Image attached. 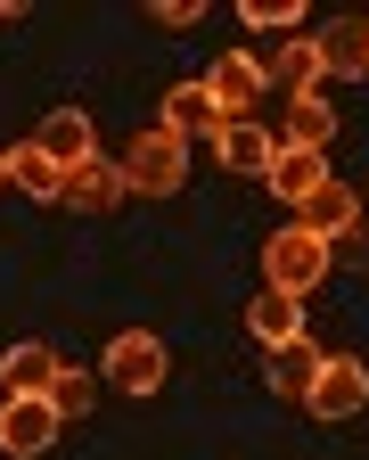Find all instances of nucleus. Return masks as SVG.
I'll use <instances>...</instances> for the list:
<instances>
[{
  "label": "nucleus",
  "instance_id": "f257e3e1",
  "mask_svg": "<svg viewBox=\"0 0 369 460\" xmlns=\"http://www.w3.org/2000/svg\"><path fill=\"white\" fill-rule=\"evenodd\" d=\"M337 263H329V239H312V230H271L263 239V288L271 296H312V288L329 279Z\"/></svg>",
  "mask_w": 369,
  "mask_h": 460
},
{
  "label": "nucleus",
  "instance_id": "f03ea898",
  "mask_svg": "<svg viewBox=\"0 0 369 460\" xmlns=\"http://www.w3.org/2000/svg\"><path fill=\"white\" fill-rule=\"evenodd\" d=\"M180 181H189V140H172V132H140L132 148H123V190H140V198H172Z\"/></svg>",
  "mask_w": 369,
  "mask_h": 460
},
{
  "label": "nucleus",
  "instance_id": "7ed1b4c3",
  "mask_svg": "<svg viewBox=\"0 0 369 460\" xmlns=\"http://www.w3.org/2000/svg\"><path fill=\"white\" fill-rule=\"evenodd\" d=\"M361 402H369V370L353 354H321L312 386H303V411H312V420H353Z\"/></svg>",
  "mask_w": 369,
  "mask_h": 460
},
{
  "label": "nucleus",
  "instance_id": "20e7f679",
  "mask_svg": "<svg viewBox=\"0 0 369 460\" xmlns=\"http://www.w3.org/2000/svg\"><path fill=\"white\" fill-rule=\"evenodd\" d=\"M57 428H66V420H57V402H49V394H9V402H0V452H9V460L49 452Z\"/></svg>",
  "mask_w": 369,
  "mask_h": 460
},
{
  "label": "nucleus",
  "instance_id": "39448f33",
  "mask_svg": "<svg viewBox=\"0 0 369 460\" xmlns=\"http://www.w3.org/2000/svg\"><path fill=\"white\" fill-rule=\"evenodd\" d=\"M206 99L222 107V124L255 115V99H263V58H255V49H230V58H214V75H206Z\"/></svg>",
  "mask_w": 369,
  "mask_h": 460
},
{
  "label": "nucleus",
  "instance_id": "423d86ee",
  "mask_svg": "<svg viewBox=\"0 0 369 460\" xmlns=\"http://www.w3.org/2000/svg\"><path fill=\"white\" fill-rule=\"evenodd\" d=\"M99 370H107L123 394H156V386H164V345H156L148 329H123V337L107 345V362H99Z\"/></svg>",
  "mask_w": 369,
  "mask_h": 460
},
{
  "label": "nucleus",
  "instance_id": "0eeeda50",
  "mask_svg": "<svg viewBox=\"0 0 369 460\" xmlns=\"http://www.w3.org/2000/svg\"><path fill=\"white\" fill-rule=\"evenodd\" d=\"M353 222H361V190H345L337 172H329V181L295 206V230H312V239H345Z\"/></svg>",
  "mask_w": 369,
  "mask_h": 460
},
{
  "label": "nucleus",
  "instance_id": "6e6552de",
  "mask_svg": "<svg viewBox=\"0 0 369 460\" xmlns=\"http://www.w3.org/2000/svg\"><path fill=\"white\" fill-rule=\"evenodd\" d=\"M312 49H321V75H337V83H361L369 75V25L361 17H329Z\"/></svg>",
  "mask_w": 369,
  "mask_h": 460
},
{
  "label": "nucleus",
  "instance_id": "1a4fd4ad",
  "mask_svg": "<svg viewBox=\"0 0 369 460\" xmlns=\"http://www.w3.org/2000/svg\"><path fill=\"white\" fill-rule=\"evenodd\" d=\"M33 148H41L57 172L91 164V115H83V107H49V115H41V132H33Z\"/></svg>",
  "mask_w": 369,
  "mask_h": 460
},
{
  "label": "nucleus",
  "instance_id": "9d476101",
  "mask_svg": "<svg viewBox=\"0 0 369 460\" xmlns=\"http://www.w3.org/2000/svg\"><path fill=\"white\" fill-rule=\"evenodd\" d=\"M214 156H222V172H271L279 140L255 124V115H238V124H222V132H214Z\"/></svg>",
  "mask_w": 369,
  "mask_h": 460
},
{
  "label": "nucleus",
  "instance_id": "9b49d317",
  "mask_svg": "<svg viewBox=\"0 0 369 460\" xmlns=\"http://www.w3.org/2000/svg\"><path fill=\"white\" fill-rule=\"evenodd\" d=\"M132 190H123V164H107V156H91V164H75L66 172V206L75 214H107V206H123Z\"/></svg>",
  "mask_w": 369,
  "mask_h": 460
},
{
  "label": "nucleus",
  "instance_id": "f8f14e48",
  "mask_svg": "<svg viewBox=\"0 0 369 460\" xmlns=\"http://www.w3.org/2000/svg\"><path fill=\"white\" fill-rule=\"evenodd\" d=\"M263 83H279L287 99H312V91L329 83V75H321V49H312V41H279V49L263 58Z\"/></svg>",
  "mask_w": 369,
  "mask_h": 460
},
{
  "label": "nucleus",
  "instance_id": "ddd939ff",
  "mask_svg": "<svg viewBox=\"0 0 369 460\" xmlns=\"http://www.w3.org/2000/svg\"><path fill=\"white\" fill-rule=\"evenodd\" d=\"M156 132H172V140H189V132H222V107L206 99V83H172L164 91V124Z\"/></svg>",
  "mask_w": 369,
  "mask_h": 460
},
{
  "label": "nucleus",
  "instance_id": "4468645a",
  "mask_svg": "<svg viewBox=\"0 0 369 460\" xmlns=\"http://www.w3.org/2000/svg\"><path fill=\"white\" fill-rule=\"evenodd\" d=\"M246 329H255V345H271V354H279V345H295V337H303V305H295V296H271V288H263V296L246 305Z\"/></svg>",
  "mask_w": 369,
  "mask_h": 460
},
{
  "label": "nucleus",
  "instance_id": "2eb2a0df",
  "mask_svg": "<svg viewBox=\"0 0 369 460\" xmlns=\"http://www.w3.org/2000/svg\"><path fill=\"white\" fill-rule=\"evenodd\" d=\"M263 181H271V190H279L287 206H303V198H312V190L329 181V164H321L312 148H279V156H271V172H263Z\"/></svg>",
  "mask_w": 369,
  "mask_h": 460
},
{
  "label": "nucleus",
  "instance_id": "dca6fc26",
  "mask_svg": "<svg viewBox=\"0 0 369 460\" xmlns=\"http://www.w3.org/2000/svg\"><path fill=\"white\" fill-rule=\"evenodd\" d=\"M9 181H17L25 198H41V206H57V198H66V172H57L33 140H25V148H9Z\"/></svg>",
  "mask_w": 369,
  "mask_h": 460
},
{
  "label": "nucleus",
  "instance_id": "f3484780",
  "mask_svg": "<svg viewBox=\"0 0 369 460\" xmlns=\"http://www.w3.org/2000/svg\"><path fill=\"white\" fill-rule=\"evenodd\" d=\"M57 370H66V362H57L49 345H17V354L0 362V378H9V394H49V378H57Z\"/></svg>",
  "mask_w": 369,
  "mask_h": 460
},
{
  "label": "nucleus",
  "instance_id": "a211bd4d",
  "mask_svg": "<svg viewBox=\"0 0 369 460\" xmlns=\"http://www.w3.org/2000/svg\"><path fill=\"white\" fill-rule=\"evenodd\" d=\"M329 140H337V107H321V91L295 99V107H287V148H312V156H321Z\"/></svg>",
  "mask_w": 369,
  "mask_h": 460
},
{
  "label": "nucleus",
  "instance_id": "6ab92c4d",
  "mask_svg": "<svg viewBox=\"0 0 369 460\" xmlns=\"http://www.w3.org/2000/svg\"><path fill=\"white\" fill-rule=\"evenodd\" d=\"M312 370H321V354H312V337H295V345H279V354H271V394L303 402V386H312Z\"/></svg>",
  "mask_w": 369,
  "mask_h": 460
},
{
  "label": "nucleus",
  "instance_id": "aec40b11",
  "mask_svg": "<svg viewBox=\"0 0 369 460\" xmlns=\"http://www.w3.org/2000/svg\"><path fill=\"white\" fill-rule=\"evenodd\" d=\"M91 394H99V386H91V370H75V362L49 378V402H57V420H83V411H91Z\"/></svg>",
  "mask_w": 369,
  "mask_h": 460
},
{
  "label": "nucleus",
  "instance_id": "412c9836",
  "mask_svg": "<svg viewBox=\"0 0 369 460\" xmlns=\"http://www.w3.org/2000/svg\"><path fill=\"white\" fill-rule=\"evenodd\" d=\"M238 17L255 25V33H295V25H303V0H246Z\"/></svg>",
  "mask_w": 369,
  "mask_h": 460
},
{
  "label": "nucleus",
  "instance_id": "4be33fe9",
  "mask_svg": "<svg viewBox=\"0 0 369 460\" xmlns=\"http://www.w3.org/2000/svg\"><path fill=\"white\" fill-rule=\"evenodd\" d=\"M329 263H369V222H353L345 239H329Z\"/></svg>",
  "mask_w": 369,
  "mask_h": 460
},
{
  "label": "nucleus",
  "instance_id": "5701e85b",
  "mask_svg": "<svg viewBox=\"0 0 369 460\" xmlns=\"http://www.w3.org/2000/svg\"><path fill=\"white\" fill-rule=\"evenodd\" d=\"M206 9H198V0H156V25H172V33H189Z\"/></svg>",
  "mask_w": 369,
  "mask_h": 460
},
{
  "label": "nucleus",
  "instance_id": "b1692460",
  "mask_svg": "<svg viewBox=\"0 0 369 460\" xmlns=\"http://www.w3.org/2000/svg\"><path fill=\"white\" fill-rule=\"evenodd\" d=\"M361 214H369V181H361Z\"/></svg>",
  "mask_w": 369,
  "mask_h": 460
},
{
  "label": "nucleus",
  "instance_id": "393cba45",
  "mask_svg": "<svg viewBox=\"0 0 369 460\" xmlns=\"http://www.w3.org/2000/svg\"><path fill=\"white\" fill-rule=\"evenodd\" d=\"M0 181H9V156H0Z\"/></svg>",
  "mask_w": 369,
  "mask_h": 460
},
{
  "label": "nucleus",
  "instance_id": "a878e982",
  "mask_svg": "<svg viewBox=\"0 0 369 460\" xmlns=\"http://www.w3.org/2000/svg\"><path fill=\"white\" fill-rule=\"evenodd\" d=\"M361 25H369V17H361Z\"/></svg>",
  "mask_w": 369,
  "mask_h": 460
}]
</instances>
